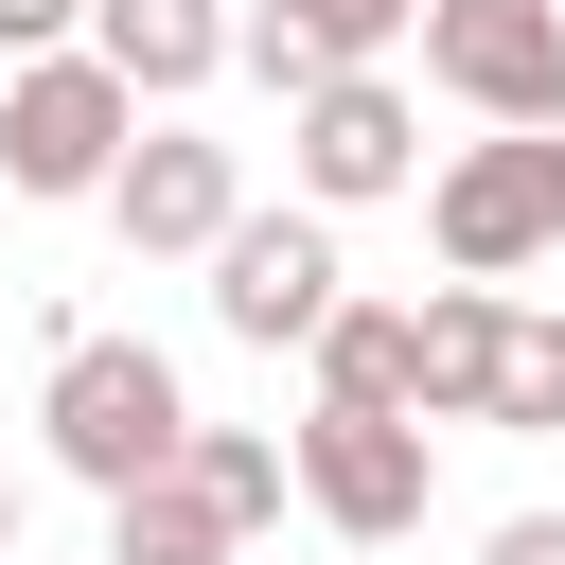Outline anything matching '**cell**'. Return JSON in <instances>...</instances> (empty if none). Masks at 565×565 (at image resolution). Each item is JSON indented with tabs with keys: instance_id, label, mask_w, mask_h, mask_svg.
<instances>
[{
	"instance_id": "7c38bea8",
	"label": "cell",
	"mask_w": 565,
	"mask_h": 565,
	"mask_svg": "<svg viewBox=\"0 0 565 565\" xmlns=\"http://www.w3.org/2000/svg\"><path fill=\"white\" fill-rule=\"evenodd\" d=\"M406 388H424V318H406V300H335V335H318V406H388V424H424Z\"/></svg>"
},
{
	"instance_id": "9a60e30c",
	"label": "cell",
	"mask_w": 565,
	"mask_h": 565,
	"mask_svg": "<svg viewBox=\"0 0 565 565\" xmlns=\"http://www.w3.org/2000/svg\"><path fill=\"white\" fill-rule=\"evenodd\" d=\"M494 424H565V318H512V353H494Z\"/></svg>"
},
{
	"instance_id": "d6986e66",
	"label": "cell",
	"mask_w": 565,
	"mask_h": 565,
	"mask_svg": "<svg viewBox=\"0 0 565 565\" xmlns=\"http://www.w3.org/2000/svg\"><path fill=\"white\" fill-rule=\"evenodd\" d=\"M0 565H18V477H0Z\"/></svg>"
},
{
	"instance_id": "7a4b0ae2",
	"label": "cell",
	"mask_w": 565,
	"mask_h": 565,
	"mask_svg": "<svg viewBox=\"0 0 565 565\" xmlns=\"http://www.w3.org/2000/svg\"><path fill=\"white\" fill-rule=\"evenodd\" d=\"M141 159V88L106 71V53H35L18 88H0V177L18 194H106Z\"/></svg>"
},
{
	"instance_id": "277c9868",
	"label": "cell",
	"mask_w": 565,
	"mask_h": 565,
	"mask_svg": "<svg viewBox=\"0 0 565 565\" xmlns=\"http://www.w3.org/2000/svg\"><path fill=\"white\" fill-rule=\"evenodd\" d=\"M282 459H300V512H318L335 547H406V530H424V494H441L424 424H388V406H318Z\"/></svg>"
},
{
	"instance_id": "ac0fdd59",
	"label": "cell",
	"mask_w": 565,
	"mask_h": 565,
	"mask_svg": "<svg viewBox=\"0 0 565 565\" xmlns=\"http://www.w3.org/2000/svg\"><path fill=\"white\" fill-rule=\"evenodd\" d=\"M547 212H565V124H547Z\"/></svg>"
},
{
	"instance_id": "6da1fadb",
	"label": "cell",
	"mask_w": 565,
	"mask_h": 565,
	"mask_svg": "<svg viewBox=\"0 0 565 565\" xmlns=\"http://www.w3.org/2000/svg\"><path fill=\"white\" fill-rule=\"evenodd\" d=\"M35 424H53V459H71L106 512H124L141 477H177V441H194V406H177V353H141V335H71Z\"/></svg>"
},
{
	"instance_id": "9c48e42d",
	"label": "cell",
	"mask_w": 565,
	"mask_h": 565,
	"mask_svg": "<svg viewBox=\"0 0 565 565\" xmlns=\"http://www.w3.org/2000/svg\"><path fill=\"white\" fill-rule=\"evenodd\" d=\"M388 35H424V0H265V18L230 35V53H247V71L282 88V106H300V88H335V71H371Z\"/></svg>"
},
{
	"instance_id": "5b68a950",
	"label": "cell",
	"mask_w": 565,
	"mask_h": 565,
	"mask_svg": "<svg viewBox=\"0 0 565 565\" xmlns=\"http://www.w3.org/2000/svg\"><path fill=\"white\" fill-rule=\"evenodd\" d=\"M335 282H353V265H335L318 212H247V230L212 247V318H230L247 353H318V335H335Z\"/></svg>"
},
{
	"instance_id": "2e32d148",
	"label": "cell",
	"mask_w": 565,
	"mask_h": 565,
	"mask_svg": "<svg viewBox=\"0 0 565 565\" xmlns=\"http://www.w3.org/2000/svg\"><path fill=\"white\" fill-rule=\"evenodd\" d=\"M71 18H88V0H0V53L35 71V53H71Z\"/></svg>"
},
{
	"instance_id": "8992f818",
	"label": "cell",
	"mask_w": 565,
	"mask_h": 565,
	"mask_svg": "<svg viewBox=\"0 0 565 565\" xmlns=\"http://www.w3.org/2000/svg\"><path fill=\"white\" fill-rule=\"evenodd\" d=\"M282 159H300V194H318V212H371V194H406V177H424V124H406V88H388V71H335V88H300V106H282Z\"/></svg>"
},
{
	"instance_id": "8fae6325",
	"label": "cell",
	"mask_w": 565,
	"mask_h": 565,
	"mask_svg": "<svg viewBox=\"0 0 565 565\" xmlns=\"http://www.w3.org/2000/svg\"><path fill=\"white\" fill-rule=\"evenodd\" d=\"M494 353H512V300H494V282H441V300H424V388H406V406H424V424H494Z\"/></svg>"
},
{
	"instance_id": "ba28073f",
	"label": "cell",
	"mask_w": 565,
	"mask_h": 565,
	"mask_svg": "<svg viewBox=\"0 0 565 565\" xmlns=\"http://www.w3.org/2000/svg\"><path fill=\"white\" fill-rule=\"evenodd\" d=\"M424 230H441L459 282H512L530 247H565V212H547V141H477V159H441Z\"/></svg>"
},
{
	"instance_id": "3957f363",
	"label": "cell",
	"mask_w": 565,
	"mask_h": 565,
	"mask_svg": "<svg viewBox=\"0 0 565 565\" xmlns=\"http://www.w3.org/2000/svg\"><path fill=\"white\" fill-rule=\"evenodd\" d=\"M424 71L494 141H547L565 124V0H424Z\"/></svg>"
},
{
	"instance_id": "30bf717a",
	"label": "cell",
	"mask_w": 565,
	"mask_h": 565,
	"mask_svg": "<svg viewBox=\"0 0 565 565\" xmlns=\"http://www.w3.org/2000/svg\"><path fill=\"white\" fill-rule=\"evenodd\" d=\"M230 35H247L230 0H88V53H106V71L141 88V106L212 88V71H230Z\"/></svg>"
},
{
	"instance_id": "4fadbf2b",
	"label": "cell",
	"mask_w": 565,
	"mask_h": 565,
	"mask_svg": "<svg viewBox=\"0 0 565 565\" xmlns=\"http://www.w3.org/2000/svg\"><path fill=\"white\" fill-rule=\"evenodd\" d=\"M177 477L212 494V530H230V547H247V530L300 494V459H282V441H247V424H194V441H177Z\"/></svg>"
},
{
	"instance_id": "5bb4252c",
	"label": "cell",
	"mask_w": 565,
	"mask_h": 565,
	"mask_svg": "<svg viewBox=\"0 0 565 565\" xmlns=\"http://www.w3.org/2000/svg\"><path fill=\"white\" fill-rule=\"evenodd\" d=\"M106 565H230V530H212V494H194V477H141V494H124V530H106Z\"/></svg>"
},
{
	"instance_id": "52a82bcc",
	"label": "cell",
	"mask_w": 565,
	"mask_h": 565,
	"mask_svg": "<svg viewBox=\"0 0 565 565\" xmlns=\"http://www.w3.org/2000/svg\"><path fill=\"white\" fill-rule=\"evenodd\" d=\"M106 212H124V247H141V265H212V247L247 230L230 141H194V124H141V159L106 177Z\"/></svg>"
},
{
	"instance_id": "e0dca14e",
	"label": "cell",
	"mask_w": 565,
	"mask_h": 565,
	"mask_svg": "<svg viewBox=\"0 0 565 565\" xmlns=\"http://www.w3.org/2000/svg\"><path fill=\"white\" fill-rule=\"evenodd\" d=\"M477 565H565V512H512V530H494Z\"/></svg>"
}]
</instances>
